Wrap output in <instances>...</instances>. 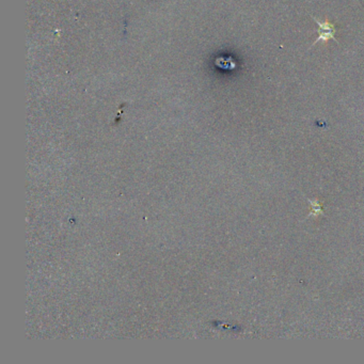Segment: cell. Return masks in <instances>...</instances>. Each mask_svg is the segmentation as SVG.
<instances>
[{
	"label": "cell",
	"instance_id": "2",
	"mask_svg": "<svg viewBox=\"0 0 364 364\" xmlns=\"http://www.w3.org/2000/svg\"><path fill=\"white\" fill-rule=\"evenodd\" d=\"M310 203H311V205H312V213L310 214V216H311V215H312V216H317V215H319V214H321L322 212V210H321V208H320V204L319 203H317V202H315V201H310Z\"/></svg>",
	"mask_w": 364,
	"mask_h": 364
},
{
	"label": "cell",
	"instance_id": "1",
	"mask_svg": "<svg viewBox=\"0 0 364 364\" xmlns=\"http://www.w3.org/2000/svg\"><path fill=\"white\" fill-rule=\"evenodd\" d=\"M317 24L318 26V38L314 41V43L312 44V46L315 45L318 42H324L327 43L329 40H334L335 42H337V40L335 39V27L332 23H330L328 21L326 22H320L318 21L316 18H312Z\"/></svg>",
	"mask_w": 364,
	"mask_h": 364
}]
</instances>
